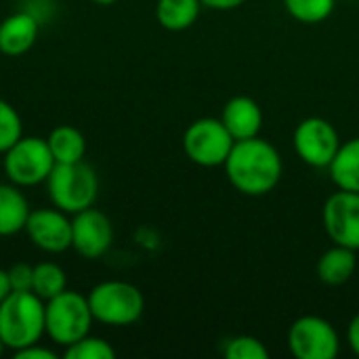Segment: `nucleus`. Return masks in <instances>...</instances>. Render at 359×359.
Listing matches in <instances>:
<instances>
[{
	"label": "nucleus",
	"mask_w": 359,
	"mask_h": 359,
	"mask_svg": "<svg viewBox=\"0 0 359 359\" xmlns=\"http://www.w3.org/2000/svg\"><path fill=\"white\" fill-rule=\"evenodd\" d=\"M347 343H349L351 351L359 358V313L347 326Z\"/></svg>",
	"instance_id": "27"
},
{
	"label": "nucleus",
	"mask_w": 359,
	"mask_h": 359,
	"mask_svg": "<svg viewBox=\"0 0 359 359\" xmlns=\"http://www.w3.org/2000/svg\"><path fill=\"white\" fill-rule=\"evenodd\" d=\"M93 2H97V4H101V6H109V4H114V2H118V0H93Z\"/></svg>",
	"instance_id": "30"
},
{
	"label": "nucleus",
	"mask_w": 359,
	"mask_h": 359,
	"mask_svg": "<svg viewBox=\"0 0 359 359\" xmlns=\"http://www.w3.org/2000/svg\"><path fill=\"white\" fill-rule=\"evenodd\" d=\"M13 292L11 288V280H8V271L6 269H0V303Z\"/></svg>",
	"instance_id": "29"
},
{
	"label": "nucleus",
	"mask_w": 359,
	"mask_h": 359,
	"mask_svg": "<svg viewBox=\"0 0 359 359\" xmlns=\"http://www.w3.org/2000/svg\"><path fill=\"white\" fill-rule=\"evenodd\" d=\"M114 244V225L105 212L90 206L72 219V248L88 261L101 259Z\"/></svg>",
	"instance_id": "11"
},
{
	"label": "nucleus",
	"mask_w": 359,
	"mask_h": 359,
	"mask_svg": "<svg viewBox=\"0 0 359 359\" xmlns=\"http://www.w3.org/2000/svg\"><path fill=\"white\" fill-rule=\"evenodd\" d=\"M63 290H67V273L61 265L50 261L34 265V282H32L34 294H38L46 303L53 297L61 294Z\"/></svg>",
	"instance_id": "20"
},
{
	"label": "nucleus",
	"mask_w": 359,
	"mask_h": 359,
	"mask_svg": "<svg viewBox=\"0 0 359 359\" xmlns=\"http://www.w3.org/2000/svg\"><path fill=\"white\" fill-rule=\"evenodd\" d=\"M4 349H6V345H4V341H2V337H0V355L4 353Z\"/></svg>",
	"instance_id": "31"
},
{
	"label": "nucleus",
	"mask_w": 359,
	"mask_h": 359,
	"mask_svg": "<svg viewBox=\"0 0 359 359\" xmlns=\"http://www.w3.org/2000/svg\"><path fill=\"white\" fill-rule=\"evenodd\" d=\"M86 299L95 322L105 326H130L145 309L143 292L122 280H107L93 286Z\"/></svg>",
	"instance_id": "5"
},
{
	"label": "nucleus",
	"mask_w": 359,
	"mask_h": 359,
	"mask_svg": "<svg viewBox=\"0 0 359 359\" xmlns=\"http://www.w3.org/2000/svg\"><path fill=\"white\" fill-rule=\"evenodd\" d=\"M292 143L301 162L311 168H328L341 147L337 128L320 116L305 118L294 128Z\"/></svg>",
	"instance_id": "9"
},
{
	"label": "nucleus",
	"mask_w": 359,
	"mask_h": 359,
	"mask_svg": "<svg viewBox=\"0 0 359 359\" xmlns=\"http://www.w3.org/2000/svg\"><path fill=\"white\" fill-rule=\"evenodd\" d=\"M229 183L244 196H267L282 179L284 162L276 145L261 137L236 141L225 160Z\"/></svg>",
	"instance_id": "1"
},
{
	"label": "nucleus",
	"mask_w": 359,
	"mask_h": 359,
	"mask_svg": "<svg viewBox=\"0 0 359 359\" xmlns=\"http://www.w3.org/2000/svg\"><path fill=\"white\" fill-rule=\"evenodd\" d=\"M6 179L17 187H34L46 183L55 168V158L42 137H21L4 151L2 162Z\"/></svg>",
	"instance_id": "6"
},
{
	"label": "nucleus",
	"mask_w": 359,
	"mask_h": 359,
	"mask_svg": "<svg viewBox=\"0 0 359 359\" xmlns=\"http://www.w3.org/2000/svg\"><path fill=\"white\" fill-rule=\"evenodd\" d=\"M23 231L36 248L48 255H61L72 248V219L57 206L32 210Z\"/></svg>",
	"instance_id": "12"
},
{
	"label": "nucleus",
	"mask_w": 359,
	"mask_h": 359,
	"mask_svg": "<svg viewBox=\"0 0 359 359\" xmlns=\"http://www.w3.org/2000/svg\"><path fill=\"white\" fill-rule=\"evenodd\" d=\"M355 252L358 250H351V248L339 246V244L328 248L318 261V278H320V282H324L328 286L347 284L355 276V269H358Z\"/></svg>",
	"instance_id": "16"
},
{
	"label": "nucleus",
	"mask_w": 359,
	"mask_h": 359,
	"mask_svg": "<svg viewBox=\"0 0 359 359\" xmlns=\"http://www.w3.org/2000/svg\"><path fill=\"white\" fill-rule=\"evenodd\" d=\"M200 11V0H158L156 19L168 32H183L198 21Z\"/></svg>",
	"instance_id": "19"
},
{
	"label": "nucleus",
	"mask_w": 359,
	"mask_h": 359,
	"mask_svg": "<svg viewBox=\"0 0 359 359\" xmlns=\"http://www.w3.org/2000/svg\"><path fill=\"white\" fill-rule=\"evenodd\" d=\"M221 122L225 124V128L236 141L252 139L259 137L263 128V109L252 97L238 95L225 103L221 111Z\"/></svg>",
	"instance_id": "14"
},
{
	"label": "nucleus",
	"mask_w": 359,
	"mask_h": 359,
	"mask_svg": "<svg viewBox=\"0 0 359 359\" xmlns=\"http://www.w3.org/2000/svg\"><path fill=\"white\" fill-rule=\"evenodd\" d=\"M40 21L25 8L0 21V53L6 57L25 55L38 40Z\"/></svg>",
	"instance_id": "13"
},
{
	"label": "nucleus",
	"mask_w": 359,
	"mask_h": 359,
	"mask_svg": "<svg viewBox=\"0 0 359 359\" xmlns=\"http://www.w3.org/2000/svg\"><path fill=\"white\" fill-rule=\"evenodd\" d=\"M63 358L67 359H114L116 349L101 337L86 334L84 339L72 343L63 349Z\"/></svg>",
	"instance_id": "22"
},
{
	"label": "nucleus",
	"mask_w": 359,
	"mask_h": 359,
	"mask_svg": "<svg viewBox=\"0 0 359 359\" xmlns=\"http://www.w3.org/2000/svg\"><path fill=\"white\" fill-rule=\"evenodd\" d=\"M44 324V301L32 290L11 292L0 303V337L13 353L40 343L46 334Z\"/></svg>",
	"instance_id": "2"
},
{
	"label": "nucleus",
	"mask_w": 359,
	"mask_h": 359,
	"mask_svg": "<svg viewBox=\"0 0 359 359\" xmlns=\"http://www.w3.org/2000/svg\"><path fill=\"white\" fill-rule=\"evenodd\" d=\"M225 358L227 359H269V351L265 343L257 337L242 334L233 337L225 345Z\"/></svg>",
	"instance_id": "24"
},
{
	"label": "nucleus",
	"mask_w": 359,
	"mask_h": 359,
	"mask_svg": "<svg viewBox=\"0 0 359 359\" xmlns=\"http://www.w3.org/2000/svg\"><path fill=\"white\" fill-rule=\"evenodd\" d=\"M326 236L351 250H359V194L358 191H334L322 210Z\"/></svg>",
	"instance_id": "10"
},
{
	"label": "nucleus",
	"mask_w": 359,
	"mask_h": 359,
	"mask_svg": "<svg viewBox=\"0 0 359 359\" xmlns=\"http://www.w3.org/2000/svg\"><path fill=\"white\" fill-rule=\"evenodd\" d=\"M236 139L229 135L221 118H200L191 122L183 135L185 156L204 168L223 166Z\"/></svg>",
	"instance_id": "7"
},
{
	"label": "nucleus",
	"mask_w": 359,
	"mask_h": 359,
	"mask_svg": "<svg viewBox=\"0 0 359 359\" xmlns=\"http://www.w3.org/2000/svg\"><path fill=\"white\" fill-rule=\"evenodd\" d=\"M288 349L297 359H334L341 351V337L328 320L303 316L288 330Z\"/></svg>",
	"instance_id": "8"
},
{
	"label": "nucleus",
	"mask_w": 359,
	"mask_h": 359,
	"mask_svg": "<svg viewBox=\"0 0 359 359\" xmlns=\"http://www.w3.org/2000/svg\"><path fill=\"white\" fill-rule=\"evenodd\" d=\"M46 143H48V149L55 158V164H74V162L84 160L86 137L76 126H69V124L55 126L50 130Z\"/></svg>",
	"instance_id": "17"
},
{
	"label": "nucleus",
	"mask_w": 359,
	"mask_h": 359,
	"mask_svg": "<svg viewBox=\"0 0 359 359\" xmlns=\"http://www.w3.org/2000/svg\"><path fill=\"white\" fill-rule=\"evenodd\" d=\"M328 170L332 183L339 189L359 194V137L341 143Z\"/></svg>",
	"instance_id": "18"
},
{
	"label": "nucleus",
	"mask_w": 359,
	"mask_h": 359,
	"mask_svg": "<svg viewBox=\"0 0 359 359\" xmlns=\"http://www.w3.org/2000/svg\"><path fill=\"white\" fill-rule=\"evenodd\" d=\"M284 6L292 19L311 25L326 21L334 11L337 0H284Z\"/></svg>",
	"instance_id": "21"
},
{
	"label": "nucleus",
	"mask_w": 359,
	"mask_h": 359,
	"mask_svg": "<svg viewBox=\"0 0 359 359\" xmlns=\"http://www.w3.org/2000/svg\"><path fill=\"white\" fill-rule=\"evenodd\" d=\"M202 6H208L212 11H233L238 6H242L246 0H200Z\"/></svg>",
	"instance_id": "28"
},
{
	"label": "nucleus",
	"mask_w": 359,
	"mask_h": 359,
	"mask_svg": "<svg viewBox=\"0 0 359 359\" xmlns=\"http://www.w3.org/2000/svg\"><path fill=\"white\" fill-rule=\"evenodd\" d=\"M32 208L21 187L0 183V238H11L25 229Z\"/></svg>",
	"instance_id": "15"
},
{
	"label": "nucleus",
	"mask_w": 359,
	"mask_h": 359,
	"mask_svg": "<svg viewBox=\"0 0 359 359\" xmlns=\"http://www.w3.org/2000/svg\"><path fill=\"white\" fill-rule=\"evenodd\" d=\"M8 271V280H11V288L13 292H27L32 290V282H34V267L27 263H15Z\"/></svg>",
	"instance_id": "25"
},
{
	"label": "nucleus",
	"mask_w": 359,
	"mask_h": 359,
	"mask_svg": "<svg viewBox=\"0 0 359 359\" xmlns=\"http://www.w3.org/2000/svg\"><path fill=\"white\" fill-rule=\"evenodd\" d=\"M46 191L53 206L67 215H76L95 206L99 196V177L84 160L74 164H55L46 179Z\"/></svg>",
	"instance_id": "3"
},
{
	"label": "nucleus",
	"mask_w": 359,
	"mask_h": 359,
	"mask_svg": "<svg viewBox=\"0 0 359 359\" xmlns=\"http://www.w3.org/2000/svg\"><path fill=\"white\" fill-rule=\"evenodd\" d=\"M17 359H57V353L48 347H42L40 343L36 345H29L21 351H15L13 353Z\"/></svg>",
	"instance_id": "26"
},
{
	"label": "nucleus",
	"mask_w": 359,
	"mask_h": 359,
	"mask_svg": "<svg viewBox=\"0 0 359 359\" xmlns=\"http://www.w3.org/2000/svg\"><path fill=\"white\" fill-rule=\"evenodd\" d=\"M23 137V122L19 111L4 99H0V154L15 145Z\"/></svg>",
	"instance_id": "23"
},
{
	"label": "nucleus",
	"mask_w": 359,
	"mask_h": 359,
	"mask_svg": "<svg viewBox=\"0 0 359 359\" xmlns=\"http://www.w3.org/2000/svg\"><path fill=\"white\" fill-rule=\"evenodd\" d=\"M44 316L46 337L63 349L90 334V326L95 322L88 299L76 290H63L46 301Z\"/></svg>",
	"instance_id": "4"
}]
</instances>
